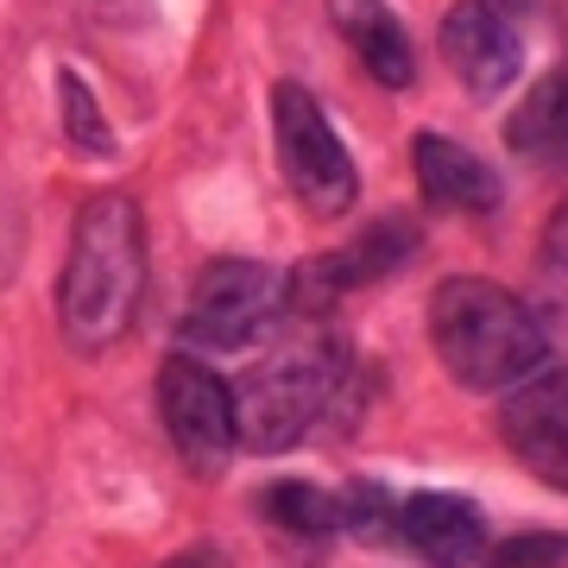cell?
<instances>
[{"label": "cell", "mask_w": 568, "mask_h": 568, "mask_svg": "<svg viewBox=\"0 0 568 568\" xmlns=\"http://www.w3.org/2000/svg\"><path fill=\"white\" fill-rule=\"evenodd\" d=\"M145 297V215L133 196L102 190L77 209L70 253L58 278V323L63 342L82 354H102L133 328Z\"/></svg>", "instance_id": "6da1fadb"}, {"label": "cell", "mask_w": 568, "mask_h": 568, "mask_svg": "<svg viewBox=\"0 0 568 568\" xmlns=\"http://www.w3.org/2000/svg\"><path fill=\"white\" fill-rule=\"evenodd\" d=\"M429 342L448 379L467 392H506L549 361V335L518 291L493 278H443L429 297Z\"/></svg>", "instance_id": "7a4b0ae2"}, {"label": "cell", "mask_w": 568, "mask_h": 568, "mask_svg": "<svg viewBox=\"0 0 568 568\" xmlns=\"http://www.w3.org/2000/svg\"><path fill=\"white\" fill-rule=\"evenodd\" d=\"M347 379V354L335 335H304V342L278 347L265 366H253L234 392V443L253 455H284L316 429L328 398Z\"/></svg>", "instance_id": "3957f363"}, {"label": "cell", "mask_w": 568, "mask_h": 568, "mask_svg": "<svg viewBox=\"0 0 568 568\" xmlns=\"http://www.w3.org/2000/svg\"><path fill=\"white\" fill-rule=\"evenodd\" d=\"M272 126H278V164L297 190V203L316 222H342L347 209L361 203V171L347 159L342 133L328 126L323 102L304 82H278L272 89Z\"/></svg>", "instance_id": "277c9868"}, {"label": "cell", "mask_w": 568, "mask_h": 568, "mask_svg": "<svg viewBox=\"0 0 568 568\" xmlns=\"http://www.w3.org/2000/svg\"><path fill=\"white\" fill-rule=\"evenodd\" d=\"M284 316V272L260 260H215L190 291V310H183V342L190 347H215V354H234V347H253L265 328Z\"/></svg>", "instance_id": "5b68a950"}, {"label": "cell", "mask_w": 568, "mask_h": 568, "mask_svg": "<svg viewBox=\"0 0 568 568\" xmlns=\"http://www.w3.org/2000/svg\"><path fill=\"white\" fill-rule=\"evenodd\" d=\"M417 246H424V227L410 222V215H379V222H366L347 246L297 265V278H284V316H291V310L316 316V310L342 304L347 291L398 278V272L417 260Z\"/></svg>", "instance_id": "8992f818"}, {"label": "cell", "mask_w": 568, "mask_h": 568, "mask_svg": "<svg viewBox=\"0 0 568 568\" xmlns=\"http://www.w3.org/2000/svg\"><path fill=\"white\" fill-rule=\"evenodd\" d=\"M159 417L171 429L178 455L196 474H215V467L234 455V392L215 366H203L196 354H171L159 366Z\"/></svg>", "instance_id": "52a82bcc"}, {"label": "cell", "mask_w": 568, "mask_h": 568, "mask_svg": "<svg viewBox=\"0 0 568 568\" xmlns=\"http://www.w3.org/2000/svg\"><path fill=\"white\" fill-rule=\"evenodd\" d=\"M443 63L455 70L474 102H493V95H506L518 70H525V39H518V26L493 7V0H455L443 13Z\"/></svg>", "instance_id": "ba28073f"}, {"label": "cell", "mask_w": 568, "mask_h": 568, "mask_svg": "<svg viewBox=\"0 0 568 568\" xmlns=\"http://www.w3.org/2000/svg\"><path fill=\"white\" fill-rule=\"evenodd\" d=\"M499 429H506V448L544 487H568V398L556 366H537L518 386H506Z\"/></svg>", "instance_id": "9c48e42d"}, {"label": "cell", "mask_w": 568, "mask_h": 568, "mask_svg": "<svg viewBox=\"0 0 568 568\" xmlns=\"http://www.w3.org/2000/svg\"><path fill=\"white\" fill-rule=\"evenodd\" d=\"M405 544L436 568H474L487 556V511L462 493H417L398 506Z\"/></svg>", "instance_id": "30bf717a"}, {"label": "cell", "mask_w": 568, "mask_h": 568, "mask_svg": "<svg viewBox=\"0 0 568 568\" xmlns=\"http://www.w3.org/2000/svg\"><path fill=\"white\" fill-rule=\"evenodd\" d=\"M410 164H417V190L429 209H448V215H493L499 209V178L480 152H467L443 133H417Z\"/></svg>", "instance_id": "8fae6325"}, {"label": "cell", "mask_w": 568, "mask_h": 568, "mask_svg": "<svg viewBox=\"0 0 568 568\" xmlns=\"http://www.w3.org/2000/svg\"><path fill=\"white\" fill-rule=\"evenodd\" d=\"M335 13V32L347 39V51L366 63V77L386 82V89H410L417 82V44L398 26L386 0H328Z\"/></svg>", "instance_id": "7c38bea8"}, {"label": "cell", "mask_w": 568, "mask_h": 568, "mask_svg": "<svg viewBox=\"0 0 568 568\" xmlns=\"http://www.w3.org/2000/svg\"><path fill=\"white\" fill-rule=\"evenodd\" d=\"M260 511L291 537V544H304V549H323V544L342 537V499L323 493L316 480H278V487H265Z\"/></svg>", "instance_id": "4fadbf2b"}, {"label": "cell", "mask_w": 568, "mask_h": 568, "mask_svg": "<svg viewBox=\"0 0 568 568\" xmlns=\"http://www.w3.org/2000/svg\"><path fill=\"white\" fill-rule=\"evenodd\" d=\"M506 140H511L518 159H537V164H549L556 152H562V77H556V70L537 77V89L518 102Z\"/></svg>", "instance_id": "5bb4252c"}, {"label": "cell", "mask_w": 568, "mask_h": 568, "mask_svg": "<svg viewBox=\"0 0 568 568\" xmlns=\"http://www.w3.org/2000/svg\"><path fill=\"white\" fill-rule=\"evenodd\" d=\"M58 114H63V140L77 145V152H89V159H114V133H108L102 108H95V95H89V82H82L77 70H63L58 77Z\"/></svg>", "instance_id": "9a60e30c"}, {"label": "cell", "mask_w": 568, "mask_h": 568, "mask_svg": "<svg viewBox=\"0 0 568 568\" xmlns=\"http://www.w3.org/2000/svg\"><path fill=\"white\" fill-rule=\"evenodd\" d=\"M487 568H562L568 562V544L556 530H518L511 544H499L493 556H480Z\"/></svg>", "instance_id": "2e32d148"}, {"label": "cell", "mask_w": 568, "mask_h": 568, "mask_svg": "<svg viewBox=\"0 0 568 568\" xmlns=\"http://www.w3.org/2000/svg\"><path fill=\"white\" fill-rule=\"evenodd\" d=\"M164 568H227L222 549H190V556H178V562H164Z\"/></svg>", "instance_id": "e0dca14e"}, {"label": "cell", "mask_w": 568, "mask_h": 568, "mask_svg": "<svg viewBox=\"0 0 568 568\" xmlns=\"http://www.w3.org/2000/svg\"><path fill=\"white\" fill-rule=\"evenodd\" d=\"M506 7H511V13H530V7H537V0H506Z\"/></svg>", "instance_id": "ac0fdd59"}]
</instances>
